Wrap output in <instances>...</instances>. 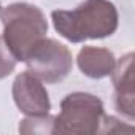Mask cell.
Segmentation results:
<instances>
[{
    "mask_svg": "<svg viewBox=\"0 0 135 135\" xmlns=\"http://www.w3.org/2000/svg\"><path fill=\"white\" fill-rule=\"evenodd\" d=\"M56 30L70 41L111 35L118 26L114 7L107 0H86L73 11H52Z\"/></svg>",
    "mask_w": 135,
    "mask_h": 135,
    "instance_id": "1",
    "label": "cell"
},
{
    "mask_svg": "<svg viewBox=\"0 0 135 135\" xmlns=\"http://www.w3.org/2000/svg\"><path fill=\"white\" fill-rule=\"evenodd\" d=\"M24 62H27L30 73H35L48 83H56L69 75L72 69V54L64 45L43 38Z\"/></svg>",
    "mask_w": 135,
    "mask_h": 135,
    "instance_id": "4",
    "label": "cell"
},
{
    "mask_svg": "<svg viewBox=\"0 0 135 135\" xmlns=\"http://www.w3.org/2000/svg\"><path fill=\"white\" fill-rule=\"evenodd\" d=\"M15 65H16L15 56L8 49V46L3 41V38L0 37V78L10 75L13 72V69H15Z\"/></svg>",
    "mask_w": 135,
    "mask_h": 135,
    "instance_id": "7",
    "label": "cell"
},
{
    "mask_svg": "<svg viewBox=\"0 0 135 135\" xmlns=\"http://www.w3.org/2000/svg\"><path fill=\"white\" fill-rule=\"evenodd\" d=\"M3 40L16 60H26L45 38L48 24L41 11L27 3H15L3 10Z\"/></svg>",
    "mask_w": 135,
    "mask_h": 135,
    "instance_id": "2",
    "label": "cell"
},
{
    "mask_svg": "<svg viewBox=\"0 0 135 135\" xmlns=\"http://www.w3.org/2000/svg\"><path fill=\"white\" fill-rule=\"evenodd\" d=\"M102 102L89 94H72L62 102V111L54 121L52 132L92 133L99 130Z\"/></svg>",
    "mask_w": 135,
    "mask_h": 135,
    "instance_id": "3",
    "label": "cell"
},
{
    "mask_svg": "<svg viewBox=\"0 0 135 135\" xmlns=\"http://www.w3.org/2000/svg\"><path fill=\"white\" fill-rule=\"evenodd\" d=\"M97 59L99 60H95L94 48H86L80 52V67H81L83 73H86L92 78H102L105 75H110L114 67L113 54L102 49Z\"/></svg>",
    "mask_w": 135,
    "mask_h": 135,
    "instance_id": "6",
    "label": "cell"
},
{
    "mask_svg": "<svg viewBox=\"0 0 135 135\" xmlns=\"http://www.w3.org/2000/svg\"><path fill=\"white\" fill-rule=\"evenodd\" d=\"M15 100L18 107L32 116H45L49 110L48 94L30 72L19 75L15 81Z\"/></svg>",
    "mask_w": 135,
    "mask_h": 135,
    "instance_id": "5",
    "label": "cell"
}]
</instances>
